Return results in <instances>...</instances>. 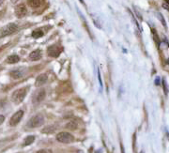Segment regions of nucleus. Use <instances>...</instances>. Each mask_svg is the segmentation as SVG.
Masks as SVG:
<instances>
[{
  "label": "nucleus",
  "instance_id": "obj_2",
  "mask_svg": "<svg viewBox=\"0 0 169 153\" xmlns=\"http://www.w3.org/2000/svg\"><path fill=\"white\" fill-rule=\"evenodd\" d=\"M44 124V118L42 115L38 114L34 116H32L31 119H29L28 123H27V127L28 128H38V127H40Z\"/></svg>",
  "mask_w": 169,
  "mask_h": 153
},
{
  "label": "nucleus",
  "instance_id": "obj_1",
  "mask_svg": "<svg viewBox=\"0 0 169 153\" xmlns=\"http://www.w3.org/2000/svg\"><path fill=\"white\" fill-rule=\"evenodd\" d=\"M27 88H19L16 89L12 93V100L13 101V103H15L16 104L21 103L22 101H24V99L25 98V95L27 93Z\"/></svg>",
  "mask_w": 169,
  "mask_h": 153
},
{
  "label": "nucleus",
  "instance_id": "obj_7",
  "mask_svg": "<svg viewBox=\"0 0 169 153\" xmlns=\"http://www.w3.org/2000/svg\"><path fill=\"white\" fill-rule=\"evenodd\" d=\"M27 13V9L24 4H20L15 8V15L17 18H23Z\"/></svg>",
  "mask_w": 169,
  "mask_h": 153
},
{
  "label": "nucleus",
  "instance_id": "obj_3",
  "mask_svg": "<svg viewBox=\"0 0 169 153\" xmlns=\"http://www.w3.org/2000/svg\"><path fill=\"white\" fill-rule=\"evenodd\" d=\"M18 29V27L16 24H9L6 27H4L1 30H0V38H4L13 34L14 32H16Z\"/></svg>",
  "mask_w": 169,
  "mask_h": 153
},
{
  "label": "nucleus",
  "instance_id": "obj_8",
  "mask_svg": "<svg viewBox=\"0 0 169 153\" xmlns=\"http://www.w3.org/2000/svg\"><path fill=\"white\" fill-rule=\"evenodd\" d=\"M45 95H46V93H45V90L43 88L39 89L33 97V103H36V104L40 103V101L44 100Z\"/></svg>",
  "mask_w": 169,
  "mask_h": 153
},
{
  "label": "nucleus",
  "instance_id": "obj_19",
  "mask_svg": "<svg viewBox=\"0 0 169 153\" xmlns=\"http://www.w3.org/2000/svg\"><path fill=\"white\" fill-rule=\"evenodd\" d=\"M37 153H53L51 149H40L37 151Z\"/></svg>",
  "mask_w": 169,
  "mask_h": 153
},
{
  "label": "nucleus",
  "instance_id": "obj_18",
  "mask_svg": "<svg viewBox=\"0 0 169 153\" xmlns=\"http://www.w3.org/2000/svg\"><path fill=\"white\" fill-rule=\"evenodd\" d=\"M158 17H159V20L163 23V27H166V23H165V19H163V16L161 14V13H158Z\"/></svg>",
  "mask_w": 169,
  "mask_h": 153
},
{
  "label": "nucleus",
  "instance_id": "obj_4",
  "mask_svg": "<svg viewBox=\"0 0 169 153\" xmlns=\"http://www.w3.org/2000/svg\"><path fill=\"white\" fill-rule=\"evenodd\" d=\"M56 140L60 143H63V144H70V143L74 141V137L69 132L61 131L56 134Z\"/></svg>",
  "mask_w": 169,
  "mask_h": 153
},
{
  "label": "nucleus",
  "instance_id": "obj_22",
  "mask_svg": "<svg viewBox=\"0 0 169 153\" xmlns=\"http://www.w3.org/2000/svg\"><path fill=\"white\" fill-rule=\"evenodd\" d=\"M2 2H3V0H0V5L2 4Z\"/></svg>",
  "mask_w": 169,
  "mask_h": 153
},
{
  "label": "nucleus",
  "instance_id": "obj_6",
  "mask_svg": "<svg viewBox=\"0 0 169 153\" xmlns=\"http://www.w3.org/2000/svg\"><path fill=\"white\" fill-rule=\"evenodd\" d=\"M23 116H24V111L23 110H19L17 111L16 113H15L12 118H11V120H9V125L14 127V126H16L20 121H21L22 118H23Z\"/></svg>",
  "mask_w": 169,
  "mask_h": 153
},
{
  "label": "nucleus",
  "instance_id": "obj_21",
  "mask_svg": "<svg viewBox=\"0 0 169 153\" xmlns=\"http://www.w3.org/2000/svg\"><path fill=\"white\" fill-rule=\"evenodd\" d=\"M11 1H12V3L15 4V3H17V1H18V0H11Z\"/></svg>",
  "mask_w": 169,
  "mask_h": 153
},
{
  "label": "nucleus",
  "instance_id": "obj_17",
  "mask_svg": "<svg viewBox=\"0 0 169 153\" xmlns=\"http://www.w3.org/2000/svg\"><path fill=\"white\" fill-rule=\"evenodd\" d=\"M34 141H35V136H33V135H29V136H27V138L24 139V146H29V145H31Z\"/></svg>",
  "mask_w": 169,
  "mask_h": 153
},
{
  "label": "nucleus",
  "instance_id": "obj_15",
  "mask_svg": "<svg viewBox=\"0 0 169 153\" xmlns=\"http://www.w3.org/2000/svg\"><path fill=\"white\" fill-rule=\"evenodd\" d=\"M56 130V126L55 125H51V126H48L44 128L42 130V132L43 134H53V132Z\"/></svg>",
  "mask_w": 169,
  "mask_h": 153
},
{
  "label": "nucleus",
  "instance_id": "obj_16",
  "mask_svg": "<svg viewBox=\"0 0 169 153\" xmlns=\"http://www.w3.org/2000/svg\"><path fill=\"white\" fill-rule=\"evenodd\" d=\"M43 36V32L42 29H36L32 32V37L34 39H39V38H42Z\"/></svg>",
  "mask_w": 169,
  "mask_h": 153
},
{
  "label": "nucleus",
  "instance_id": "obj_11",
  "mask_svg": "<svg viewBox=\"0 0 169 153\" xmlns=\"http://www.w3.org/2000/svg\"><path fill=\"white\" fill-rule=\"evenodd\" d=\"M43 2H44V0H27L28 5L33 9L40 8L43 4Z\"/></svg>",
  "mask_w": 169,
  "mask_h": 153
},
{
  "label": "nucleus",
  "instance_id": "obj_13",
  "mask_svg": "<svg viewBox=\"0 0 169 153\" xmlns=\"http://www.w3.org/2000/svg\"><path fill=\"white\" fill-rule=\"evenodd\" d=\"M77 127H78V123H77V121L76 120H71L70 121L69 123L66 125V128L69 129V130H71V131H74L77 129Z\"/></svg>",
  "mask_w": 169,
  "mask_h": 153
},
{
  "label": "nucleus",
  "instance_id": "obj_10",
  "mask_svg": "<svg viewBox=\"0 0 169 153\" xmlns=\"http://www.w3.org/2000/svg\"><path fill=\"white\" fill-rule=\"evenodd\" d=\"M42 51H40V49H37L33 51V52L30 53L29 55V59L31 61H37V60H40V58H42Z\"/></svg>",
  "mask_w": 169,
  "mask_h": 153
},
{
  "label": "nucleus",
  "instance_id": "obj_23",
  "mask_svg": "<svg viewBox=\"0 0 169 153\" xmlns=\"http://www.w3.org/2000/svg\"><path fill=\"white\" fill-rule=\"evenodd\" d=\"M80 1H81L82 3H84V1H83V0H80Z\"/></svg>",
  "mask_w": 169,
  "mask_h": 153
},
{
  "label": "nucleus",
  "instance_id": "obj_12",
  "mask_svg": "<svg viewBox=\"0 0 169 153\" xmlns=\"http://www.w3.org/2000/svg\"><path fill=\"white\" fill-rule=\"evenodd\" d=\"M20 61V57H18L17 55H9V57L7 58L6 62L9 64H15Z\"/></svg>",
  "mask_w": 169,
  "mask_h": 153
},
{
  "label": "nucleus",
  "instance_id": "obj_5",
  "mask_svg": "<svg viewBox=\"0 0 169 153\" xmlns=\"http://www.w3.org/2000/svg\"><path fill=\"white\" fill-rule=\"evenodd\" d=\"M62 51H63L62 47L59 46V45L54 44L48 47L47 54L51 57H59V55L62 53Z\"/></svg>",
  "mask_w": 169,
  "mask_h": 153
},
{
  "label": "nucleus",
  "instance_id": "obj_24",
  "mask_svg": "<svg viewBox=\"0 0 169 153\" xmlns=\"http://www.w3.org/2000/svg\"><path fill=\"white\" fill-rule=\"evenodd\" d=\"M78 153H83V152H82V151H79V152H78Z\"/></svg>",
  "mask_w": 169,
  "mask_h": 153
},
{
  "label": "nucleus",
  "instance_id": "obj_14",
  "mask_svg": "<svg viewBox=\"0 0 169 153\" xmlns=\"http://www.w3.org/2000/svg\"><path fill=\"white\" fill-rule=\"evenodd\" d=\"M22 75H23V71L21 70H14L11 71V76L14 79H18L20 77H22Z\"/></svg>",
  "mask_w": 169,
  "mask_h": 153
},
{
  "label": "nucleus",
  "instance_id": "obj_20",
  "mask_svg": "<svg viewBox=\"0 0 169 153\" xmlns=\"http://www.w3.org/2000/svg\"><path fill=\"white\" fill-rule=\"evenodd\" d=\"M4 120H5V116H2V115H0V125H1V124L3 123Z\"/></svg>",
  "mask_w": 169,
  "mask_h": 153
},
{
  "label": "nucleus",
  "instance_id": "obj_9",
  "mask_svg": "<svg viewBox=\"0 0 169 153\" xmlns=\"http://www.w3.org/2000/svg\"><path fill=\"white\" fill-rule=\"evenodd\" d=\"M48 80V76L46 73H42L39 75L37 79H36V82H35V85L37 86V88H39V86H42L46 82H47Z\"/></svg>",
  "mask_w": 169,
  "mask_h": 153
}]
</instances>
